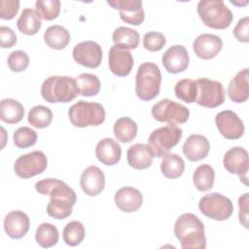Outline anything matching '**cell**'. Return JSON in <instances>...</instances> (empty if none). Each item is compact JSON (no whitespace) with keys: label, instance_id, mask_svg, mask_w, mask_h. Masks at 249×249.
I'll use <instances>...</instances> for the list:
<instances>
[{"label":"cell","instance_id":"obj_1","mask_svg":"<svg viewBox=\"0 0 249 249\" xmlns=\"http://www.w3.org/2000/svg\"><path fill=\"white\" fill-rule=\"evenodd\" d=\"M36 191L41 195H49L50 202L47 205L49 216L62 220L72 214V208L76 203L77 196L65 182L56 178H47L36 182Z\"/></svg>","mask_w":249,"mask_h":249},{"label":"cell","instance_id":"obj_2","mask_svg":"<svg viewBox=\"0 0 249 249\" xmlns=\"http://www.w3.org/2000/svg\"><path fill=\"white\" fill-rule=\"evenodd\" d=\"M174 233L183 249H204L206 247L203 223L193 213H184L177 218Z\"/></svg>","mask_w":249,"mask_h":249},{"label":"cell","instance_id":"obj_3","mask_svg":"<svg viewBox=\"0 0 249 249\" xmlns=\"http://www.w3.org/2000/svg\"><path fill=\"white\" fill-rule=\"evenodd\" d=\"M78 94L77 81L69 76H50L41 86V95L50 103H67Z\"/></svg>","mask_w":249,"mask_h":249},{"label":"cell","instance_id":"obj_4","mask_svg":"<svg viewBox=\"0 0 249 249\" xmlns=\"http://www.w3.org/2000/svg\"><path fill=\"white\" fill-rule=\"evenodd\" d=\"M161 73L159 66L154 62L142 63L135 77L136 95L144 101L154 99L160 93Z\"/></svg>","mask_w":249,"mask_h":249},{"label":"cell","instance_id":"obj_5","mask_svg":"<svg viewBox=\"0 0 249 249\" xmlns=\"http://www.w3.org/2000/svg\"><path fill=\"white\" fill-rule=\"evenodd\" d=\"M197 14L202 22L213 29H225L232 21L231 11L222 0H200Z\"/></svg>","mask_w":249,"mask_h":249},{"label":"cell","instance_id":"obj_6","mask_svg":"<svg viewBox=\"0 0 249 249\" xmlns=\"http://www.w3.org/2000/svg\"><path fill=\"white\" fill-rule=\"evenodd\" d=\"M68 117L76 127L97 126L105 121V110L100 103L80 100L69 108Z\"/></svg>","mask_w":249,"mask_h":249},{"label":"cell","instance_id":"obj_7","mask_svg":"<svg viewBox=\"0 0 249 249\" xmlns=\"http://www.w3.org/2000/svg\"><path fill=\"white\" fill-rule=\"evenodd\" d=\"M183 130L176 125H165L152 131L148 139V146L153 157L162 158L180 141Z\"/></svg>","mask_w":249,"mask_h":249},{"label":"cell","instance_id":"obj_8","mask_svg":"<svg viewBox=\"0 0 249 249\" xmlns=\"http://www.w3.org/2000/svg\"><path fill=\"white\" fill-rule=\"evenodd\" d=\"M198 208L204 216L216 221L227 220L233 212L231 200L219 193L203 196L199 199Z\"/></svg>","mask_w":249,"mask_h":249},{"label":"cell","instance_id":"obj_9","mask_svg":"<svg viewBox=\"0 0 249 249\" xmlns=\"http://www.w3.org/2000/svg\"><path fill=\"white\" fill-rule=\"evenodd\" d=\"M152 116L158 122L177 125L185 124L189 120L190 111L183 104L165 98L152 107Z\"/></svg>","mask_w":249,"mask_h":249},{"label":"cell","instance_id":"obj_10","mask_svg":"<svg viewBox=\"0 0 249 249\" xmlns=\"http://www.w3.org/2000/svg\"><path fill=\"white\" fill-rule=\"evenodd\" d=\"M197 94L196 102L207 108H216L225 101V89L222 83L208 78H199L196 81Z\"/></svg>","mask_w":249,"mask_h":249},{"label":"cell","instance_id":"obj_11","mask_svg":"<svg viewBox=\"0 0 249 249\" xmlns=\"http://www.w3.org/2000/svg\"><path fill=\"white\" fill-rule=\"evenodd\" d=\"M47 166V156L37 150L19 156L14 164V170L19 178L28 179L43 173Z\"/></svg>","mask_w":249,"mask_h":249},{"label":"cell","instance_id":"obj_12","mask_svg":"<svg viewBox=\"0 0 249 249\" xmlns=\"http://www.w3.org/2000/svg\"><path fill=\"white\" fill-rule=\"evenodd\" d=\"M224 167L231 174H237L245 185H247V173L249 169L248 152L242 147L231 148L224 156Z\"/></svg>","mask_w":249,"mask_h":249},{"label":"cell","instance_id":"obj_13","mask_svg":"<svg viewBox=\"0 0 249 249\" xmlns=\"http://www.w3.org/2000/svg\"><path fill=\"white\" fill-rule=\"evenodd\" d=\"M74 60L88 68H96L102 60V50L94 41H84L77 44L72 52Z\"/></svg>","mask_w":249,"mask_h":249},{"label":"cell","instance_id":"obj_14","mask_svg":"<svg viewBox=\"0 0 249 249\" xmlns=\"http://www.w3.org/2000/svg\"><path fill=\"white\" fill-rule=\"evenodd\" d=\"M215 123L219 132L227 139L235 140L244 133V124L241 119L231 110H225L218 113L215 117Z\"/></svg>","mask_w":249,"mask_h":249},{"label":"cell","instance_id":"obj_15","mask_svg":"<svg viewBox=\"0 0 249 249\" xmlns=\"http://www.w3.org/2000/svg\"><path fill=\"white\" fill-rule=\"evenodd\" d=\"M107 4L118 9L122 20L128 24L140 25L144 20L145 13L141 0H111L107 1Z\"/></svg>","mask_w":249,"mask_h":249},{"label":"cell","instance_id":"obj_16","mask_svg":"<svg viewBox=\"0 0 249 249\" xmlns=\"http://www.w3.org/2000/svg\"><path fill=\"white\" fill-rule=\"evenodd\" d=\"M109 68L119 77L127 76L133 67V56L130 52L119 45H113L109 51Z\"/></svg>","mask_w":249,"mask_h":249},{"label":"cell","instance_id":"obj_17","mask_svg":"<svg viewBox=\"0 0 249 249\" xmlns=\"http://www.w3.org/2000/svg\"><path fill=\"white\" fill-rule=\"evenodd\" d=\"M189 53L186 48L181 45L171 46L161 57V63L165 70L172 74L185 71L189 66Z\"/></svg>","mask_w":249,"mask_h":249},{"label":"cell","instance_id":"obj_18","mask_svg":"<svg viewBox=\"0 0 249 249\" xmlns=\"http://www.w3.org/2000/svg\"><path fill=\"white\" fill-rule=\"evenodd\" d=\"M222 39L214 34L203 33L197 36L193 44V49L197 57L201 59H211L222 50Z\"/></svg>","mask_w":249,"mask_h":249},{"label":"cell","instance_id":"obj_19","mask_svg":"<svg viewBox=\"0 0 249 249\" xmlns=\"http://www.w3.org/2000/svg\"><path fill=\"white\" fill-rule=\"evenodd\" d=\"M80 186L83 192L89 196L99 195L105 187L103 171L96 165L88 166L81 175Z\"/></svg>","mask_w":249,"mask_h":249},{"label":"cell","instance_id":"obj_20","mask_svg":"<svg viewBox=\"0 0 249 249\" xmlns=\"http://www.w3.org/2000/svg\"><path fill=\"white\" fill-rule=\"evenodd\" d=\"M29 217L20 210L9 212L4 219L5 232L13 239L22 238L29 230Z\"/></svg>","mask_w":249,"mask_h":249},{"label":"cell","instance_id":"obj_21","mask_svg":"<svg viewBox=\"0 0 249 249\" xmlns=\"http://www.w3.org/2000/svg\"><path fill=\"white\" fill-rule=\"evenodd\" d=\"M117 207L123 212L131 213L137 211L143 203V196L140 191L132 187L119 189L114 196Z\"/></svg>","mask_w":249,"mask_h":249},{"label":"cell","instance_id":"obj_22","mask_svg":"<svg viewBox=\"0 0 249 249\" xmlns=\"http://www.w3.org/2000/svg\"><path fill=\"white\" fill-rule=\"evenodd\" d=\"M183 154L191 161H198L206 158L210 150L208 139L201 134L190 135L183 145Z\"/></svg>","mask_w":249,"mask_h":249},{"label":"cell","instance_id":"obj_23","mask_svg":"<svg viewBox=\"0 0 249 249\" xmlns=\"http://www.w3.org/2000/svg\"><path fill=\"white\" fill-rule=\"evenodd\" d=\"M228 94L231 101L242 103L249 96V69L239 71L231 81L228 87Z\"/></svg>","mask_w":249,"mask_h":249},{"label":"cell","instance_id":"obj_24","mask_svg":"<svg viewBox=\"0 0 249 249\" xmlns=\"http://www.w3.org/2000/svg\"><path fill=\"white\" fill-rule=\"evenodd\" d=\"M95 156L103 164L115 165L121 160L122 148L113 138H104L97 143L95 147Z\"/></svg>","mask_w":249,"mask_h":249},{"label":"cell","instance_id":"obj_25","mask_svg":"<svg viewBox=\"0 0 249 249\" xmlns=\"http://www.w3.org/2000/svg\"><path fill=\"white\" fill-rule=\"evenodd\" d=\"M126 158L129 166L134 169L142 170L151 166L154 157L148 145L136 143L127 149Z\"/></svg>","mask_w":249,"mask_h":249},{"label":"cell","instance_id":"obj_26","mask_svg":"<svg viewBox=\"0 0 249 249\" xmlns=\"http://www.w3.org/2000/svg\"><path fill=\"white\" fill-rule=\"evenodd\" d=\"M44 41L51 49L63 50L70 42V33L61 25H52L46 29Z\"/></svg>","mask_w":249,"mask_h":249},{"label":"cell","instance_id":"obj_27","mask_svg":"<svg viewBox=\"0 0 249 249\" xmlns=\"http://www.w3.org/2000/svg\"><path fill=\"white\" fill-rule=\"evenodd\" d=\"M24 108L20 102L13 98L2 99L0 103V119L7 124H17L22 120Z\"/></svg>","mask_w":249,"mask_h":249},{"label":"cell","instance_id":"obj_28","mask_svg":"<svg viewBox=\"0 0 249 249\" xmlns=\"http://www.w3.org/2000/svg\"><path fill=\"white\" fill-rule=\"evenodd\" d=\"M185 170L184 160L177 154H166L162 157L160 171L168 179L179 178Z\"/></svg>","mask_w":249,"mask_h":249},{"label":"cell","instance_id":"obj_29","mask_svg":"<svg viewBox=\"0 0 249 249\" xmlns=\"http://www.w3.org/2000/svg\"><path fill=\"white\" fill-rule=\"evenodd\" d=\"M41 19L37 13L29 8L24 9L17 21L18 29L25 35H35L41 28Z\"/></svg>","mask_w":249,"mask_h":249},{"label":"cell","instance_id":"obj_30","mask_svg":"<svg viewBox=\"0 0 249 249\" xmlns=\"http://www.w3.org/2000/svg\"><path fill=\"white\" fill-rule=\"evenodd\" d=\"M113 131L117 140L123 143H129L137 134V124L132 119L123 117L116 121Z\"/></svg>","mask_w":249,"mask_h":249},{"label":"cell","instance_id":"obj_31","mask_svg":"<svg viewBox=\"0 0 249 249\" xmlns=\"http://www.w3.org/2000/svg\"><path fill=\"white\" fill-rule=\"evenodd\" d=\"M115 45L124 47L126 50H134L139 45V34L136 30L126 27L120 26L116 28L112 36Z\"/></svg>","mask_w":249,"mask_h":249},{"label":"cell","instance_id":"obj_32","mask_svg":"<svg viewBox=\"0 0 249 249\" xmlns=\"http://www.w3.org/2000/svg\"><path fill=\"white\" fill-rule=\"evenodd\" d=\"M215 180V171L209 164H201L197 166L193 175V182L195 187L200 192L209 191Z\"/></svg>","mask_w":249,"mask_h":249},{"label":"cell","instance_id":"obj_33","mask_svg":"<svg viewBox=\"0 0 249 249\" xmlns=\"http://www.w3.org/2000/svg\"><path fill=\"white\" fill-rule=\"evenodd\" d=\"M59 238V233L55 226L51 223H42L35 233L36 242L43 248L54 246Z\"/></svg>","mask_w":249,"mask_h":249},{"label":"cell","instance_id":"obj_34","mask_svg":"<svg viewBox=\"0 0 249 249\" xmlns=\"http://www.w3.org/2000/svg\"><path fill=\"white\" fill-rule=\"evenodd\" d=\"M28 123L36 128H45L53 121V112L49 107L37 105L32 107L28 112Z\"/></svg>","mask_w":249,"mask_h":249},{"label":"cell","instance_id":"obj_35","mask_svg":"<svg viewBox=\"0 0 249 249\" xmlns=\"http://www.w3.org/2000/svg\"><path fill=\"white\" fill-rule=\"evenodd\" d=\"M77 86L83 96H94L100 90V81L96 75L82 73L77 78Z\"/></svg>","mask_w":249,"mask_h":249},{"label":"cell","instance_id":"obj_36","mask_svg":"<svg viewBox=\"0 0 249 249\" xmlns=\"http://www.w3.org/2000/svg\"><path fill=\"white\" fill-rule=\"evenodd\" d=\"M174 92L177 98L186 103L196 102L197 88L196 81L191 79H183L176 83L174 87Z\"/></svg>","mask_w":249,"mask_h":249},{"label":"cell","instance_id":"obj_37","mask_svg":"<svg viewBox=\"0 0 249 249\" xmlns=\"http://www.w3.org/2000/svg\"><path fill=\"white\" fill-rule=\"evenodd\" d=\"M64 242L69 246L79 245L85 237V227L79 221L69 222L62 232Z\"/></svg>","mask_w":249,"mask_h":249},{"label":"cell","instance_id":"obj_38","mask_svg":"<svg viewBox=\"0 0 249 249\" xmlns=\"http://www.w3.org/2000/svg\"><path fill=\"white\" fill-rule=\"evenodd\" d=\"M35 12L44 20H53L60 13L59 0H38L35 3Z\"/></svg>","mask_w":249,"mask_h":249},{"label":"cell","instance_id":"obj_39","mask_svg":"<svg viewBox=\"0 0 249 249\" xmlns=\"http://www.w3.org/2000/svg\"><path fill=\"white\" fill-rule=\"evenodd\" d=\"M14 144L19 149H26L33 146L37 141V133L28 126L18 127L13 135Z\"/></svg>","mask_w":249,"mask_h":249},{"label":"cell","instance_id":"obj_40","mask_svg":"<svg viewBox=\"0 0 249 249\" xmlns=\"http://www.w3.org/2000/svg\"><path fill=\"white\" fill-rule=\"evenodd\" d=\"M7 63L13 72H21L28 67L29 57L23 51H14L9 54Z\"/></svg>","mask_w":249,"mask_h":249},{"label":"cell","instance_id":"obj_41","mask_svg":"<svg viewBox=\"0 0 249 249\" xmlns=\"http://www.w3.org/2000/svg\"><path fill=\"white\" fill-rule=\"evenodd\" d=\"M166 43L164 35L160 32L151 31L143 37V47L150 52H159L161 50Z\"/></svg>","mask_w":249,"mask_h":249},{"label":"cell","instance_id":"obj_42","mask_svg":"<svg viewBox=\"0 0 249 249\" xmlns=\"http://www.w3.org/2000/svg\"><path fill=\"white\" fill-rule=\"evenodd\" d=\"M19 9L18 0H1L0 18L2 19H13Z\"/></svg>","mask_w":249,"mask_h":249},{"label":"cell","instance_id":"obj_43","mask_svg":"<svg viewBox=\"0 0 249 249\" xmlns=\"http://www.w3.org/2000/svg\"><path fill=\"white\" fill-rule=\"evenodd\" d=\"M233 35L239 42L248 43L249 42V18L244 17L238 20L234 29Z\"/></svg>","mask_w":249,"mask_h":249},{"label":"cell","instance_id":"obj_44","mask_svg":"<svg viewBox=\"0 0 249 249\" xmlns=\"http://www.w3.org/2000/svg\"><path fill=\"white\" fill-rule=\"evenodd\" d=\"M0 41L3 49H10L17 43V35L12 28L2 25L0 27Z\"/></svg>","mask_w":249,"mask_h":249},{"label":"cell","instance_id":"obj_45","mask_svg":"<svg viewBox=\"0 0 249 249\" xmlns=\"http://www.w3.org/2000/svg\"><path fill=\"white\" fill-rule=\"evenodd\" d=\"M248 193H245L238 198V206H239V213L238 218L240 224L245 228L248 229Z\"/></svg>","mask_w":249,"mask_h":249}]
</instances>
